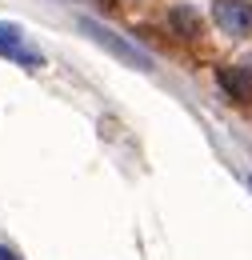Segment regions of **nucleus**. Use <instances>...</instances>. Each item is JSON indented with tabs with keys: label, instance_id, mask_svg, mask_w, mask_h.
Segmentation results:
<instances>
[{
	"label": "nucleus",
	"instance_id": "1",
	"mask_svg": "<svg viewBox=\"0 0 252 260\" xmlns=\"http://www.w3.org/2000/svg\"><path fill=\"white\" fill-rule=\"evenodd\" d=\"M84 28L92 32L96 44H104V48H108V52H112L116 60H124L128 68H148V56H144L140 48H132L128 40H120V36L112 32V28H104V24H96V20H84Z\"/></svg>",
	"mask_w": 252,
	"mask_h": 260
},
{
	"label": "nucleus",
	"instance_id": "2",
	"mask_svg": "<svg viewBox=\"0 0 252 260\" xmlns=\"http://www.w3.org/2000/svg\"><path fill=\"white\" fill-rule=\"evenodd\" d=\"M212 16L224 32L232 36H252V4L248 0H216L212 4Z\"/></svg>",
	"mask_w": 252,
	"mask_h": 260
},
{
	"label": "nucleus",
	"instance_id": "3",
	"mask_svg": "<svg viewBox=\"0 0 252 260\" xmlns=\"http://www.w3.org/2000/svg\"><path fill=\"white\" fill-rule=\"evenodd\" d=\"M0 56H8V60H20L24 68H40V64H44L40 56H32L28 48L20 44V32H16V28H0Z\"/></svg>",
	"mask_w": 252,
	"mask_h": 260
},
{
	"label": "nucleus",
	"instance_id": "4",
	"mask_svg": "<svg viewBox=\"0 0 252 260\" xmlns=\"http://www.w3.org/2000/svg\"><path fill=\"white\" fill-rule=\"evenodd\" d=\"M220 84H224V92H232L236 100H252V72L248 68H224Z\"/></svg>",
	"mask_w": 252,
	"mask_h": 260
},
{
	"label": "nucleus",
	"instance_id": "5",
	"mask_svg": "<svg viewBox=\"0 0 252 260\" xmlns=\"http://www.w3.org/2000/svg\"><path fill=\"white\" fill-rule=\"evenodd\" d=\"M0 260H20V256H16L12 248H4V244H0Z\"/></svg>",
	"mask_w": 252,
	"mask_h": 260
}]
</instances>
